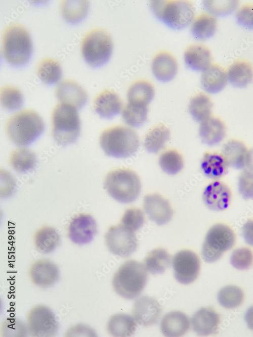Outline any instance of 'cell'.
<instances>
[{"instance_id": "25", "label": "cell", "mask_w": 253, "mask_h": 337, "mask_svg": "<svg viewBox=\"0 0 253 337\" xmlns=\"http://www.w3.org/2000/svg\"><path fill=\"white\" fill-rule=\"evenodd\" d=\"M226 134L225 125L218 118L210 117L200 123L199 135L204 144L208 146L217 145L224 139Z\"/></svg>"}, {"instance_id": "12", "label": "cell", "mask_w": 253, "mask_h": 337, "mask_svg": "<svg viewBox=\"0 0 253 337\" xmlns=\"http://www.w3.org/2000/svg\"><path fill=\"white\" fill-rule=\"evenodd\" d=\"M172 265L175 279L183 284H189L194 281L200 272V259L190 250L177 252L173 257Z\"/></svg>"}, {"instance_id": "46", "label": "cell", "mask_w": 253, "mask_h": 337, "mask_svg": "<svg viewBox=\"0 0 253 337\" xmlns=\"http://www.w3.org/2000/svg\"><path fill=\"white\" fill-rule=\"evenodd\" d=\"M238 189L244 199H253L252 172L245 169L240 173L238 179Z\"/></svg>"}, {"instance_id": "43", "label": "cell", "mask_w": 253, "mask_h": 337, "mask_svg": "<svg viewBox=\"0 0 253 337\" xmlns=\"http://www.w3.org/2000/svg\"><path fill=\"white\" fill-rule=\"evenodd\" d=\"M239 4L238 1H204L202 5L207 13L215 16H225L234 12Z\"/></svg>"}, {"instance_id": "15", "label": "cell", "mask_w": 253, "mask_h": 337, "mask_svg": "<svg viewBox=\"0 0 253 337\" xmlns=\"http://www.w3.org/2000/svg\"><path fill=\"white\" fill-rule=\"evenodd\" d=\"M161 313V308L153 298L144 296L135 301L133 314L135 321L140 325L147 327L156 323Z\"/></svg>"}, {"instance_id": "2", "label": "cell", "mask_w": 253, "mask_h": 337, "mask_svg": "<svg viewBox=\"0 0 253 337\" xmlns=\"http://www.w3.org/2000/svg\"><path fill=\"white\" fill-rule=\"evenodd\" d=\"M32 51L30 34L23 25L11 23L4 30L2 53L5 60L13 66H22L29 60Z\"/></svg>"}, {"instance_id": "41", "label": "cell", "mask_w": 253, "mask_h": 337, "mask_svg": "<svg viewBox=\"0 0 253 337\" xmlns=\"http://www.w3.org/2000/svg\"><path fill=\"white\" fill-rule=\"evenodd\" d=\"M159 165L162 170L170 175L179 173L184 167L182 156L174 150L166 151L162 153L159 158Z\"/></svg>"}, {"instance_id": "4", "label": "cell", "mask_w": 253, "mask_h": 337, "mask_svg": "<svg viewBox=\"0 0 253 337\" xmlns=\"http://www.w3.org/2000/svg\"><path fill=\"white\" fill-rule=\"evenodd\" d=\"M149 6L159 20L175 30L187 27L195 17V7L190 1L152 0Z\"/></svg>"}, {"instance_id": "47", "label": "cell", "mask_w": 253, "mask_h": 337, "mask_svg": "<svg viewBox=\"0 0 253 337\" xmlns=\"http://www.w3.org/2000/svg\"><path fill=\"white\" fill-rule=\"evenodd\" d=\"M236 19L240 26L249 29H253V4L242 5L236 12Z\"/></svg>"}, {"instance_id": "49", "label": "cell", "mask_w": 253, "mask_h": 337, "mask_svg": "<svg viewBox=\"0 0 253 337\" xmlns=\"http://www.w3.org/2000/svg\"><path fill=\"white\" fill-rule=\"evenodd\" d=\"M242 235L245 243L253 247V220H248L243 225Z\"/></svg>"}, {"instance_id": "11", "label": "cell", "mask_w": 253, "mask_h": 337, "mask_svg": "<svg viewBox=\"0 0 253 337\" xmlns=\"http://www.w3.org/2000/svg\"><path fill=\"white\" fill-rule=\"evenodd\" d=\"M28 330L32 336H54L59 324L53 311L48 307L39 305L32 308L27 317Z\"/></svg>"}, {"instance_id": "19", "label": "cell", "mask_w": 253, "mask_h": 337, "mask_svg": "<svg viewBox=\"0 0 253 337\" xmlns=\"http://www.w3.org/2000/svg\"><path fill=\"white\" fill-rule=\"evenodd\" d=\"M220 318L211 308H202L195 313L191 318L193 330L199 336L215 334L218 329Z\"/></svg>"}, {"instance_id": "20", "label": "cell", "mask_w": 253, "mask_h": 337, "mask_svg": "<svg viewBox=\"0 0 253 337\" xmlns=\"http://www.w3.org/2000/svg\"><path fill=\"white\" fill-rule=\"evenodd\" d=\"M228 81L227 71L217 64H212L202 72L200 83L202 89L209 93H217L221 91Z\"/></svg>"}, {"instance_id": "6", "label": "cell", "mask_w": 253, "mask_h": 337, "mask_svg": "<svg viewBox=\"0 0 253 337\" xmlns=\"http://www.w3.org/2000/svg\"><path fill=\"white\" fill-rule=\"evenodd\" d=\"M52 136L56 142L65 146L74 142L80 130L77 109L70 105L60 103L52 111Z\"/></svg>"}, {"instance_id": "22", "label": "cell", "mask_w": 253, "mask_h": 337, "mask_svg": "<svg viewBox=\"0 0 253 337\" xmlns=\"http://www.w3.org/2000/svg\"><path fill=\"white\" fill-rule=\"evenodd\" d=\"M94 109L101 117L111 119L121 112L122 102L116 92L111 90H105L96 98Z\"/></svg>"}, {"instance_id": "28", "label": "cell", "mask_w": 253, "mask_h": 337, "mask_svg": "<svg viewBox=\"0 0 253 337\" xmlns=\"http://www.w3.org/2000/svg\"><path fill=\"white\" fill-rule=\"evenodd\" d=\"M204 175L212 179H218L227 172L228 166L222 154L206 153L201 161Z\"/></svg>"}, {"instance_id": "30", "label": "cell", "mask_w": 253, "mask_h": 337, "mask_svg": "<svg viewBox=\"0 0 253 337\" xmlns=\"http://www.w3.org/2000/svg\"><path fill=\"white\" fill-rule=\"evenodd\" d=\"M217 29L216 17L205 12L199 15L194 20L191 32L193 36L196 39L204 40L212 37Z\"/></svg>"}, {"instance_id": "44", "label": "cell", "mask_w": 253, "mask_h": 337, "mask_svg": "<svg viewBox=\"0 0 253 337\" xmlns=\"http://www.w3.org/2000/svg\"><path fill=\"white\" fill-rule=\"evenodd\" d=\"M231 264L239 270L249 268L253 263V253L247 248H240L235 249L232 253Z\"/></svg>"}, {"instance_id": "35", "label": "cell", "mask_w": 253, "mask_h": 337, "mask_svg": "<svg viewBox=\"0 0 253 337\" xmlns=\"http://www.w3.org/2000/svg\"><path fill=\"white\" fill-rule=\"evenodd\" d=\"M170 137L169 129L163 124H159L151 129L146 135L144 146L151 153H157L164 147Z\"/></svg>"}, {"instance_id": "8", "label": "cell", "mask_w": 253, "mask_h": 337, "mask_svg": "<svg viewBox=\"0 0 253 337\" xmlns=\"http://www.w3.org/2000/svg\"><path fill=\"white\" fill-rule=\"evenodd\" d=\"M113 49L110 34L102 28L93 29L83 36L81 43L82 55L92 67H99L109 60Z\"/></svg>"}, {"instance_id": "1", "label": "cell", "mask_w": 253, "mask_h": 337, "mask_svg": "<svg viewBox=\"0 0 253 337\" xmlns=\"http://www.w3.org/2000/svg\"><path fill=\"white\" fill-rule=\"evenodd\" d=\"M8 136L16 145L28 146L44 132L45 124L41 117L33 110H23L13 114L6 124Z\"/></svg>"}, {"instance_id": "33", "label": "cell", "mask_w": 253, "mask_h": 337, "mask_svg": "<svg viewBox=\"0 0 253 337\" xmlns=\"http://www.w3.org/2000/svg\"><path fill=\"white\" fill-rule=\"evenodd\" d=\"M154 95V89L146 80H138L129 87L127 92L128 102L147 105Z\"/></svg>"}, {"instance_id": "42", "label": "cell", "mask_w": 253, "mask_h": 337, "mask_svg": "<svg viewBox=\"0 0 253 337\" xmlns=\"http://www.w3.org/2000/svg\"><path fill=\"white\" fill-rule=\"evenodd\" d=\"M0 100L4 108L14 111L22 107L23 98L21 92L17 87L7 85L1 88Z\"/></svg>"}, {"instance_id": "13", "label": "cell", "mask_w": 253, "mask_h": 337, "mask_svg": "<svg viewBox=\"0 0 253 337\" xmlns=\"http://www.w3.org/2000/svg\"><path fill=\"white\" fill-rule=\"evenodd\" d=\"M97 232V223L90 215L80 214L74 217L70 222L68 234L70 240L82 245L91 242Z\"/></svg>"}, {"instance_id": "50", "label": "cell", "mask_w": 253, "mask_h": 337, "mask_svg": "<svg viewBox=\"0 0 253 337\" xmlns=\"http://www.w3.org/2000/svg\"><path fill=\"white\" fill-rule=\"evenodd\" d=\"M244 318L248 328L253 331V306L247 310Z\"/></svg>"}, {"instance_id": "36", "label": "cell", "mask_w": 253, "mask_h": 337, "mask_svg": "<svg viewBox=\"0 0 253 337\" xmlns=\"http://www.w3.org/2000/svg\"><path fill=\"white\" fill-rule=\"evenodd\" d=\"M171 256L164 249L158 248L151 251L145 259V266L150 273H163L169 267Z\"/></svg>"}, {"instance_id": "37", "label": "cell", "mask_w": 253, "mask_h": 337, "mask_svg": "<svg viewBox=\"0 0 253 337\" xmlns=\"http://www.w3.org/2000/svg\"><path fill=\"white\" fill-rule=\"evenodd\" d=\"M9 162L15 170L25 173L33 169L36 165V155L26 148H18L12 152Z\"/></svg>"}, {"instance_id": "48", "label": "cell", "mask_w": 253, "mask_h": 337, "mask_svg": "<svg viewBox=\"0 0 253 337\" xmlns=\"http://www.w3.org/2000/svg\"><path fill=\"white\" fill-rule=\"evenodd\" d=\"M67 336H96V333L90 327L78 324L75 326L70 328L66 333Z\"/></svg>"}, {"instance_id": "17", "label": "cell", "mask_w": 253, "mask_h": 337, "mask_svg": "<svg viewBox=\"0 0 253 337\" xmlns=\"http://www.w3.org/2000/svg\"><path fill=\"white\" fill-rule=\"evenodd\" d=\"M55 94L58 101L80 109L86 103L88 95L84 88L76 81L65 79L57 85Z\"/></svg>"}, {"instance_id": "21", "label": "cell", "mask_w": 253, "mask_h": 337, "mask_svg": "<svg viewBox=\"0 0 253 337\" xmlns=\"http://www.w3.org/2000/svg\"><path fill=\"white\" fill-rule=\"evenodd\" d=\"M151 69L153 75L158 81L168 82L175 77L178 71V63L171 54L161 52L154 57Z\"/></svg>"}, {"instance_id": "34", "label": "cell", "mask_w": 253, "mask_h": 337, "mask_svg": "<svg viewBox=\"0 0 253 337\" xmlns=\"http://www.w3.org/2000/svg\"><path fill=\"white\" fill-rule=\"evenodd\" d=\"M213 102L205 93H199L193 96L189 104V113L196 121L202 122L211 117Z\"/></svg>"}, {"instance_id": "9", "label": "cell", "mask_w": 253, "mask_h": 337, "mask_svg": "<svg viewBox=\"0 0 253 337\" xmlns=\"http://www.w3.org/2000/svg\"><path fill=\"white\" fill-rule=\"evenodd\" d=\"M235 235L233 231L223 224H217L208 230L202 245L201 255L207 263L215 262L234 245Z\"/></svg>"}, {"instance_id": "32", "label": "cell", "mask_w": 253, "mask_h": 337, "mask_svg": "<svg viewBox=\"0 0 253 337\" xmlns=\"http://www.w3.org/2000/svg\"><path fill=\"white\" fill-rule=\"evenodd\" d=\"M89 7V1H62L60 3V12L62 17L70 23H77L87 15Z\"/></svg>"}, {"instance_id": "26", "label": "cell", "mask_w": 253, "mask_h": 337, "mask_svg": "<svg viewBox=\"0 0 253 337\" xmlns=\"http://www.w3.org/2000/svg\"><path fill=\"white\" fill-rule=\"evenodd\" d=\"M248 150L240 141L230 139L223 146L222 155L228 167L235 169H242L245 167Z\"/></svg>"}, {"instance_id": "29", "label": "cell", "mask_w": 253, "mask_h": 337, "mask_svg": "<svg viewBox=\"0 0 253 337\" xmlns=\"http://www.w3.org/2000/svg\"><path fill=\"white\" fill-rule=\"evenodd\" d=\"M135 321L133 317L128 314L114 315L108 322L107 331L113 336H130L136 330Z\"/></svg>"}, {"instance_id": "7", "label": "cell", "mask_w": 253, "mask_h": 337, "mask_svg": "<svg viewBox=\"0 0 253 337\" xmlns=\"http://www.w3.org/2000/svg\"><path fill=\"white\" fill-rule=\"evenodd\" d=\"M104 186L113 199L123 204L134 202L141 191L139 176L130 169H118L110 171L105 179Z\"/></svg>"}, {"instance_id": "5", "label": "cell", "mask_w": 253, "mask_h": 337, "mask_svg": "<svg viewBox=\"0 0 253 337\" xmlns=\"http://www.w3.org/2000/svg\"><path fill=\"white\" fill-rule=\"evenodd\" d=\"M100 145L107 156L125 158L132 156L137 151L140 142L138 135L133 129L116 126L101 133Z\"/></svg>"}, {"instance_id": "38", "label": "cell", "mask_w": 253, "mask_h": 337, "mask_svg": "<svg viewBox=\"0 0 253 337\" xmlns=\"http://www.w3.org/2000/svg\"><path fill=\"white\" fill-rule=\"evenodd\" d=\"M147 106L128 102L122 112L123 121L127 125L133 127L141 126L147 119Z\"/></svg>"}, {"instance_id": "40", "label": "cell", "mask_w": 253, "mask_h": 337, "mask_svg": "<svg viewBox=\"0 0 253 337\" xmlns=\"http://www.w3.org/2000/svg\"><path fill=\"white\" fill-rule=\"evenodd\" d=\"M244 298L243 291L234 285H228L222 288L218 294V301L224 308L233 309L239 306Z\"/></svg>"}, {"instance_id": "16", "label": "cell", "mask_w": 253, "mask_h": 337, "mask_svg": "<svg viewBox=\"0 0 253 337\" xmlns=\"http://www.w3.org/2000/svg\"><path fill=\"white\" fill-rule=\"evenodd\" d=\"M202 198L205 205L208 209L212 211H221L229 206L231 192L225 183L216 180L205 187Z\"/></svg>"}, {"instance_id": "18", "label": "cell", "mask_w": 253, "mask_h": 337, "mask_svg": "<svg viewBox=\"0 0 253 337\" xmlns=\"http://www.w3.org/2000/svg\"><path fill=\"white\" fill-rule=\"evenodd\" d=\"M32 282L43 288L49 287L59 279V270L57 266L47 259H41L34 262L29 270Z\"/></svg>"}, {"instance_id": "51", "label": "cell", "mask_w": 253, "mask_h": 337, "mask_svg": "<svg viewBox=\"0 0 253 337\" xmlns=\"http://www.w3.org/2000/svg\"><path fill=\"white\" fill-rule=\"evenodd\" d=\"M245 167L247 169L253 172V148L248 150L246 158Z\"/></svg>"}, {"instance_id": "10", "label": "cell", "mask_w": 253, "mask_h": 337, "mask_svg": "<svg viewBox=\"0 0 253 337\" xmlns=\"http://www.w3.org/2000/svg\"><path fill=\"white\" fill-rule=\"evenodd\" d=\"M105 239L109 252L122 258L131 255L138 247L135 232L121 224L111 226L105 234Z\"/></svg>"}, {"instance_id": "24", "label": "cell", "mask_w": 253, "mask_h": 337, "mask_svg": "<svg viewBox=\"0 0 253 337\" xmlns=\"http://www.w3.org/2000/svg\"><path fill=\"white\" fill-rule=\"evenodd\" d=\"M212 54L205 45L194 44L189 46L184 54L186 65L195 71L203 72L212 64Z\"/></svg>"}, {"instance_id": "39", "label": "cell", "mask_w": 253, "mask_h": 337, "mask_svg": "<svg viewBox=\"0 0 253 337\" xmlns=\"http://www.w3.org/2000/svg\"><path fill=\"white\" fill-rule=\"evenodd\" d=\"M37 73L44 83L52 84L58 82L61 78L62 69L57 60L48 58L39 63Z\"/></svg>"}, {"instance_id": "14", "label": "cell", "mask_w": 253, "mask_h": 337, "mask_svg": "<svg viewBox=\"0 0 253 337\" xmlns=\"http://www.w3.org/2000/svg\"><path fill=\"white\" fill-rule=\"evenodd\" d=\"M143 208L149 219L158 225L167 223L174 214L169 201L158 194L145 196Z\"/></svg>"}, {"instance_id": "31", "label": "cell", "mask_w": 253, "mask_h": 337, "mask_svg": "<svg viewBox=\"0 0 253 337\" xmlns=\"http://www.w3.org/2000/svg\"><path fill=\"white\" fill-rule=\"evenodd\" d=\"M34 240L37 251L42 254H48L58 246L60 236L54 228L44 226L35 232Z\"/></svg>"}, {"instance_id": "3", "label": "cell", "mask_w": 253, "mask_h": 337, "mask_svg": "<svg viewBox=\"0 0 253 337\" xmlns=\"http://www.w3.org/2000/svg\"><path fill=\"white\" fill-rule=\"evenodd\" d=\"M148 279L147 269L142 263L130 260L122 264L114 274L112 285L116 294L128 300L138 297Z\"/></svg>"}, {"instance_id": "23", "label": "cell", "mask_w": 253, "mask_h": 337, "mask_svg": "<svg viewBox=\"0 0 253 337\" xmlns=\"http://www.w3.org/2000/svg\"><path fill=\"white\" fill-rule=\"evenodd\" d=\"M190 327L189 317L178 311L169 312L164 315L160 323V330L163 335L169 337L182 336Z\"/></svg>"}, {"instance_id": "45", "label": "cell", "mask_w": 253, "mask_h": 337, "mask_svg": "<svg viewBox=\"0 0 253 337\" xmlns=\"http://www.w3.org/2000/svg\"><path fill=\"white\" fill-rule=\"evenodd\" d=\"M144 222V215L143 212L139 209L132 208L125 211L120 224L135 232L143 226Z\"/></svg>"}, {"instance_id": "27", "label": "cell", "mask_w": 253, "mask_h": 337, "mask_svg": "<svg viewBox=\"0 0 253 337\" xmlns=\"http://www.w3.org/2000/svg\"><path fill=\"white\" fill-rule=\"evenodd\" d=\"M227 76L228 81L232 86L245 87L253 80V67L246 60H236L227 71Z\"/></svg>"}]
</instances>
